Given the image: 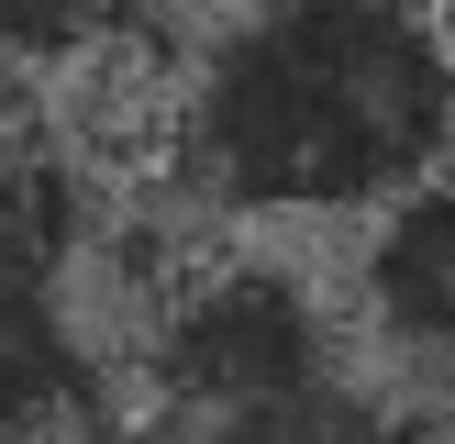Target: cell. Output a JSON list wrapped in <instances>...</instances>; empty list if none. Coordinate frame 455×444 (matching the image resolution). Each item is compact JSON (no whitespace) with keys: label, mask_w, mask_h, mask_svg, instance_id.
Listing matches in <instances>:
<instances>
[{"label":"cell","mask_w":455,"mask_h":444,"mask_svg":"<svg viewBox=\"0 0 455 444\" xmlns=\"http://www.w3.org/2000/svg\"><path fill=\"white\" fill-rule=\"evenodd\" d=\"M156 444H444V422H422V411H400V400L333 377V389L278 400V411H244V422H167Z\"/></svg>","instance_id":"cell-6"},{"label":"cell","mask_w":455,"mask_h":444,"mask_svg":"<svg viewBox=\"0 0 455 444\" xmlns=\"http://www.w3.org/2000/svg\"><path fill=\"white\" fill-rule=\"evenodd\" d=\"M0 444H89V355L56 289H0Z\"/></svg>","instance_id":"cell-4"},{"label":"cell","mask_w":455,"mask_h":444,"mask_svg":"<svg viewBox=\"0 0 455 444\" xmlns=\"http://www.w3.org/2000/svg\"><path fill=\"white\" fill-rule=\"evenodd\" d=\"M78 256V178L44 133L0 123V289H56Z\"/></svg>","instance_id":"cell-5"},{"label":"cell","mask_w":455,"mask_h":444,"mask_svg":"<svg viewBox=\"0 0 455 444\" xmlns=\"http://www.w3.org/2000/svg\"><path fill=\"white\" fill-rule=\"evenodd\" d=\"M355 300H367L378 345L422 355V367H455V178H434L422 200H400V211L367 222Z\"/></svg>","instance_id":"cell-3"},{"label":"cell","mask_w":455,"mask_h":444,"mask_svg":"<svg viewBox=\"0 0 455 444\" xmlns=\"http://www.w3.org/2000/svg\"><path fill=\"white\" fill-rule=\"evenodd\" d=\"M167 167L200 211L378 222L455 178V22L400 0H278L178 56Z\"/></svg>","instance_id":"cell-1"},{"label":"cell","mask_w":455,"mask_h":444,"mask_svg":"<svg viewBox=\"0 0 455 444\" xmlns=\"http://www.w3.org/2000/svg\"><path fill=\"white\" fill-rule=\"evenodd\" d=\"M145 377L178 422H244L311 400L345 377V333H333L323 289L278 256H200L156 289L145 322Z\"/></svg>","instance_id":"cell-2"}]
</instances>
